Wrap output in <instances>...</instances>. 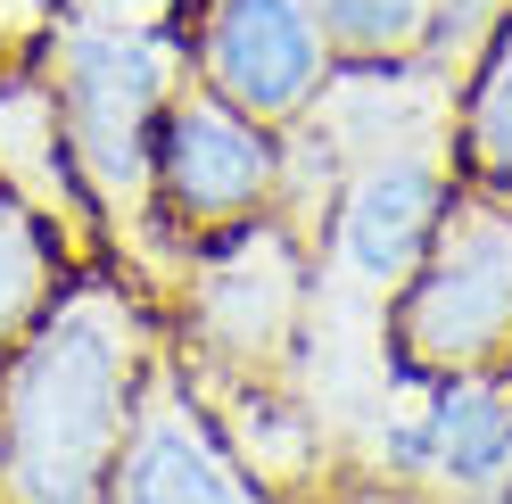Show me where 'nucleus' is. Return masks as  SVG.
Wrapping results in <instances>:
<instances>
[{
	"instance_id": "nucleus-1",
	"label": "nucleus",
	"mask_w": 512,
	"mask_h": 504,
	"mask_svg": "<svg viewBox=\"0 0 512 504\" xmlns=\"http://www.w3.org/2000/svg\"><path fill=\"white\" fill-rule=\"evenodd\" d=\"M166 364V306L116 257L75 265L0 356V504H108V471Z\"/></svg>"
},
{
	"instance_id": "nucleus-2",
	"label": "nucleus",
	"mask_w": 512,
	"mask_h": 504,
	"mask_svg": "<svg viewBox=\"0 0 512 504\" xmlns=\"http://www.w3.org/2000/svg\"><path fill=\"white\" fill-rule=\"evenodd\" d=\"M42 75L67 116V149L91 207H100L108 257L149 281L166 298L174 281V248L149 215V157H157V124H166L174 91L190 83V58L174 25H133V17H100V9H67L58 34L42 42Z\"/></svg>"
},
{
	"instance_id": "nucleus-3",
	"label": "nucleus",
	"mask_w": 512,
	"mask_h": 504,
	"mask_svg": "<svg viewBox=\"0 0 512 504\" xmlns=\"http://www.w3.org/2000/svg\"><path fill=\"white\" fill-rule=\"evenodd\" d=\"M166 348L199 389L223 381H290L306 306H314V257L306 240L265 215V224L190 240L166 281Z\"/></svg>"
},
{
	"instance_id": "nucleus-4",
	"label": "nucleus",
	"mask_w": 512,
	"mask_h": 504,
	"mask_svg": "<svg viewBox=\"0 0 512 504\" xmlns=\"http://www.w3.org/2000/svg\"><path fill=\"white\" fill-rule=\"evenodd\" d=\"M389 356L405 381L512 364V199L455 182L422 273L389 306Z\"/></svg>"
},
{
	"instance_id": "nucleus-5",
	"label": "nucleus",
	"mask_w": 512,
	"mask_h": 504,
	"mask_svg": "<svg viewBox=\"0 0 512 504\" xmlns=\"http://www.w3.org/2000/svg\"><path fill=\"white\" fill-rule=\"evenodd\" d=\"M273 199H281V133L256 124L248 108L215 100L207 83H182L149 157V215L166 248L182 257L190 240L265 224Z\"/></svg>"
},
{
	"instance_id": "nucleus-6",
	"label": "nucleus",
	"mask_w": 512,
	"mask_h": 504,
	"mask_svg": "<svg viewBox=\"0 0 512 504\" xmlns=\"http://www.w3.org/2000/svg\"><path fill=\"white\" fill-rule=\"evenodd\" d=\"M174 34L190 58V83H207L215 100L248 108L273 133L314 116V100L339 75L323 25H314V0H182Z\"/></svg>"
},
{
	"instance_id": "nucleus-7",
	"label": "nucleus",
	"mask_w": 512,
	"mask_h": 504,
	"mask_svg": "<svg viewBox=\"0 0 512 504\" xmlns=\"http://www.w3.org/2000/svg\"><path fill=\"white\" fill-rule=\"evenodd\" d=\"M108 504H273L265 480L232 455L223 422L207 414L199 381L174 364V348L141 389V414L108 471Z\"/></svg>"
},
{
	"instance_id": "nucleus-8",
	"label": "nucleus",
	"mask_w": 512,
	"mask_h": 504,
	"mask_svg": "<svg viewBox=\"0 0 512 504\" xmlns=\"http://www.w3.org/2000/svg\"><path fill=\"white\" fill-rule=\"evenodd\" d=\"M0 191H17L34 215H50L83 265L108 257L100 207H91L83 174H75L67 116H58V91L42 75V58H0Z\"/></svg>"
},
{
	"instance_id": "nucleus-9",
	"label": "nucleus",
	"mask_w": 512,
	"mask_h": 504,
	"mask_svg": "<svg viewBox=\"0 0 512 504\" xmlns=\"http://www.w3.org/2000/svg\"><path fill=\"white\" fill-rule=\"evenodd\" d=\"M446 149H455V174H463V182L512 199V17L471 50V67L455 75Z\"/></svg>"
},
{
	"instance_id": "nucleus-10",
	"label": "nucleus",
	"mask_w": 512,
	"mask_h": 504,
	"mask_svg": "<svg viewBox=\"0 0 512 504\" xmlns=\"http://www.w3.org/2000/svg\"><path fill=\"white\" fill-rule=\"evenodd\" d=\"M75 265L83 257L67 248V232H58L50 215H34L17 191H0V356L50 314V298L67 290ZM91 265H100V257H91Z\"/></svg>"
},
{
	"instance_id": "nucleus-11",
	"label": "nucleus",
	"mask_w": 512,
	"mask_h": 504,
	"mask_svg": "<svg viewBox=\"0 0 512 504\" xmlns=\"http://www.w3.org/2000/svg\"><path fill=\"white\" fill-rule=\"evenodd\" d=\"M314 25L339 67H422L430 0H314Z\"/></svg>"
},
{
	"instance_id": "nucleus-12",
	"label": "nucleus",
	"mask_w": 512,
	"mask_h": 504,
	"mask_svg": "<svg viewBox=\"0 0 512 504\" xmlns=\"http://www.w3.org/2000/svg\"><path fill=\"white\" fill-rule=\"evenodd\" d=\"M504 17H512V0H430V50H422V67L455 91V75L471 67V50L488 42Z\"/></svg>"
},
{
	"instance_id": "nucleus-13",
	"label": "nucleus",
	"mask_w": 512,
	"mask_h": 504,
	"mask_svg": "<svg viewBox=\"0 0 512 504\" xmlns=\"http://www.w3.org/2000/svg\"><path fill=\"white\" fill-rule=\"evenodd\" d=\"M75 0H0V58H42V42L58 34Z\"/></svg>"
},
{
	"instance_id": "nucleus-14",
	"label": "nucleus",
	"mask_w": 512,
	"mask_h": 504,
	"mask_svg": "<svg viewBox=\"0 0 512 504\" xmlns=\"http://www.w3.org/2000/svg\"><path fill=\"white\" fill-rule=\"evenodd\" d=\"M339 504H405V496H389V488H347Z\"/></svg>"
}]
</instances>
